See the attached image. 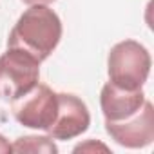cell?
Returning <instances> with one entry per match:
<instances>
[{
  "label": "cell",
  "mask_w": 154,
  "mask_h": 154,
  "mask_svg": "<svg viewBox=\"0 0 154 154\" xmlns=\"http://www.w3.org/2000/svg\"><path fill=\"white\" fill-rule=\"evenodd\" d=\"M62 38L60 17L44 4H35L26 9L9 33L8 47L22 49L33 54L38 62L49 58Z\"/></svg>",
  "instance_id": "obj_1"
},
{
  "label": "cell",
  "mask_w": 154,
  "mask_h": 154,
  "mask_svg": "<svg viewBox=\"0 0 154 154\" xmlns=\"http://www.w3.org/2000/svg\"><path fill=\"white\" fill-rule=\"evenodd\" d=\"M109 82L120 89H141L150 72V54L136 40L118 42L107 56Z\"/></svg>",
  "instance_id": "obj_2"
},
{
  "label": "cell",
  "mask_w": 154,
  "mask_h": 154,
  "mask_svg": "<svg viewBox=\"0 0 154 154\" xmlns=\"http://www.w3.org/2000/svg\"><path fill=\"white\" fill-rule=\"evenodd\" d=\"M38 78L40 62L33 54L11 47L0 54V100H18L38 84Z\"/></svg>",
  "instance_id": "obj_3"
},
{
  "label": "cell",
  "mask_w": 154,
  "mask_h": 154,
  "mask_svg": "<svg viewBox=\"0 0 154 154\" xmlns=\"http://www.w3.org/2000/svg\"><path fill=\"white\" fill-rule=\"evenodd\" d=\"M11 103L13 114L20 125L47 132L58 112V93L45 84H36L29 93Z\"/></svg>",
  "instance_id": "obj_4"
},
{
  "label": "cell",
  "mask_w": 154,
  "mask_h": 154,
  "mask_svg": "<svg viewBox=\"0 0 154 154\" xmlns=\"http://www.w3.org/2000/svg\"><path fill=\"white\" fill-rule=\"evenodd\" d=\"M107 134L122 147L127 149H141L152 143L154 140V107L149 100H145L143 107L132 116L109 122L105 120Z\"/></svg>",
  "instance_id": "obj_5"
},
{
  "label": "cell",
  "mask_w": 154,
  "mask_h": 154,
  "mask_svg": "<svg viewBox=\"0 0 154 154\" xmlns=\"http://www.w3.org/2000/svg\"><path fill=\"white\" fill-rule=\"evenodd\" d=\"M91 125L87 105L74 94L58 93V112L47 134L53 140H72L85 132Z\"/></svg>",
  "instance_id": "obj_6"
},
{
  "label": "cell",
  "mask_w": 154,
  "mask_h": 154,
  "mask_svg": "<svg viewBox=\"0 0 154 154\" xmlns=\"http://www.w3.org/2000/svg\"><path fill=\"white\" fill-rule=\"evenodd\" d=\"M145 100L147 98L141 89L127 91V89L116 87L111 82H107L100 93V107L105 120L109 122H120L132 116L143 107Z\"/></svg>",
  "instance_id": "obj_7"
},
{
  "label": "cell",
  "mask_w": 154,
  "mask_h": 154,
  "mask_svg": "<svg viewBox=\"0 0 154 154\" xmlns=\"http://www.w3.org/2000/svg\"><path fill=\"white\" fill-rule=\"evenodd\" d=\"M11 149L15 152H58V147L53 143L51 136H24L18 138Z\"/></svg>",
  "instance_id": "obj_8"
},
{
  "label": "cell",
  "mask_w": 154,
  "mask_h": 154,
  "mask_svg": "<svg viewBox=\"0 0 154 154\" xmlns=\"http://www.w3.org/2000/svg\"><path fill=\"white\" fill-rule=\"evenodd\" d=\"M85 149H100V150H107L105 145H102V143H96V145H94V141H89V143H85V145H78V147L74 149V152H80V150H85Z\"/></svg>",
  "instance_id": "obj_9"
},
{
  "label": "cell",
  "mask_w": 154,
  "mask_h": 154,
  "mask_svg": "<svg viewBox=\"0 0 154 154\" xmlns=\"http://www.w3.org/2000/svg\"><path fill=\"white\" fill-rule=\"evenodd\" d=\"M13 149H11V145H9V141L0 134V154H8V152H11Z\"/></svg>",
  "instance_id": "obj_10"
},
{
  "label": "cell",
  "mask_w": 154,
  "mask_h": 154,
  "mask_svg": "<svg viewBox=\"0 0 154 154\" xmlns=\"http://www.w3.org/2000/svg\"><path fill=\"white\" fill-rule=\"evenodd\" d=\"M22 2H26V4H29V6H35V4H44V6H47V4L54 2V0H22Z\"/></svg>",
  "instance_id": "obj_11"
}]
</instances>
